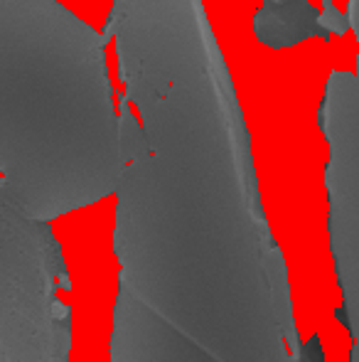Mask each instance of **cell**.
Returning a JSON list of instances; mask_svg holds the SVG:
<instances>
[{
  "label": "cell",
  "instance_id": "1",
  "mask_svg": "<svg viewBox=\"0 0 359 362\" xmlns=\"http://www.w3.org/2000/svg\"><path fill=\"white\" fill-rule=\"evenodd\" d=\"M116 192L111 362H312L244 129L135 139Z\"/></svg>",
  "mask_w": 359,
  "mask_h": 362
},
{
  "label": "cell",
  "instance_id": "2",
  "mask_svg": "<svg viewBox=\"0 0 359 362\" xmlns=\"http://www.w3.org/2000/svg\"><path fill=\"white\" fill-rule=\"evenodd\" d=\"M104 40L54 0H0V190L37 222L114 195L118 116Z\"/></svg>",
  "mask_w": 359,
  "mask_h": 362
},
{
  "label": "cell",
  "instance_id": "3",
  "mask_svg": "<svg viewBox=\"0 0 359 362\" xmlns=\"http://www.w3.org/2000/svg\"><path fill=\"white\" fill-rule=\"evenodd\" d=\"M59 288L72 284L52 227L0 190V362H69L72 308Z\"/></svg>",
  "mask_w": 359,
  "mask_h": 362
},
{
  "label": "cell",
  "instance_id": "4",
  "mask_svg": "<svg viewBox=\"0 0 359 362\" xmlns=\"http://www.w3.org/2000/svg\"><path fill=\"white\" fill-rule=\"evenodd\" d=\"M322 129L330 141V163L325 170L330 197V247L337 267L345 323L352 340L359 338V217H357V76L332 72L325 89Z\"/></svg>",
  "mask_w": 359,
  "mask_h": 362
},
{
  "label": "cell",
  "instance_id": "5",
  "mask_svg": "<svg viewBox=\"0 0 359 362\" xmlns=\"http://www.w3.org/2000/svg\"><path fill=\"white\" fill-rule=\"evenodd\" d=\"M357 353H359V345H352V353H350V362H357Z\"/></svg>",
  "mask_w": 359,
  "mask_h": 362
}]
</instances>
